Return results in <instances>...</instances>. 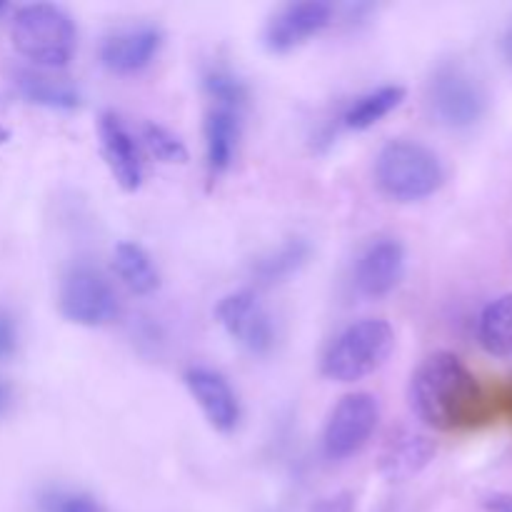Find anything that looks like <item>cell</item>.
I'll use <instances>...</instances> for the list:
<instances>
[{
  "mask_svg": "<svg viewBox=\"0 0 512 512\" xmlns=\"http://www.w3.org/2000/svg\"><path fill=\"white\" fill-rule=\"evenodd\" d=\"M410 405L430 428L460 430L478 423L485 400L478 380L458 355L435 353L415 370Z\"/></svg>",
  "mask_w": 512,
  "mask_h": 512,
  "instance_id": "1",
  "label": "cell"
},
{
  "mask_svg": "<svg viewBox=\"0 0 512 512\" xmlns=\"http://www.w3.org/2000/svg\"><path fill=\"white\" fill-rule=\"evenodd\" d=\"M10 38L23 58L45 70L65 68L75 53L73 20L63 8L50 3L15 10Z\"/></svg>",
  "mask_w": 512,
  "mask_h": 512,
  "instance_id": "2",
  "label": "cell"
},
{
  "mask_svg": "<svg viewBox=\"0 0 512 512\" xmlns=\"http://www.w3.org/2000/svg\"><path fill=\"white\" fill-rule=\"evenodd\" d=\"M395 350V330L380 318L348 325L323 355L320 370L333 383H358L388 363Z\"/></svg>",
  "mask_w": 512,
  "mask_h": 512,
  "instance_id": "3",
  "label": "cell"
},
{
  "mask_svg": "<svg viewBox=\"0 0 512 512\" xmlns=\"http://www.w3.org/2000/svg\"><path fill=\"white\" fill-rule=\"evenodd\" d=\"M445 173L438 155L413 140H393L375 160V183L398 203H418L443 185Z\"/></svg>",
  "mask_w": 512,
  "mask_h": 512,
  "instance_id": "4",
  "label": "cell"
},
{
  "mask_svg": "<svg viewBox=\"0 0 512 512\" xmlns=\"http://www.w3.org/2000/svg\"><path fill=\"white\" fill-rule=\"evenodd\" d=\"M428 105L440 125L450 130H468L485 115L488 93L468 65L445 60L430 75Z\"/></svg>",
  "mask_w": 512,
  "mask_h": 512,
  "instance_id": "5",
  "label": "cell"
},
{
  "mask_svg": "<svg viewBox=\"0 0 512 512\" xmlns=\"http://www.w3.org/2000/svg\"><path fill=\"white\" fill-rule=\"evenodd\" d=\"M58 308L65 320L85 328H98L118 315L113 285L93 265H73L60 280Z\"/></svg>",
  "mask_w": 512,
  "mask_h": 512,
  "instance_id": "6",
  "label": "cell"
},
{
  "mask_svg": "<svg viewBox=\"0 0 512 512\" xmlns=\"http://www.w3.org/2000/svg\"><path fill=\"white\" fill-rule=\"evenodd\" d=\"M380 420V405L370 393H350L330 413L323 433V450L330 460L358 455L373 438Z\"/></svg>",
  "mask_w": 512,
  "mask_h": 512,
  "instance_id": "7",
  "label": "cell"
},
{
  "mask_svg": "<svg viewBox=\"0 0 512 512\" xmlns=\"http://www.w3.org/2000/svg\"><path fill=\"white\" fill-rule=\"evenodd\" d=\"M225 333L253 355H265L275 345V325L265 305L253 290H238L225 295L215 308Z\"/></svg>",
  "mask_w": 512,
  "mask_h": 512,
  "instance_id": "8",
  "label": "cell"
},
{
  "mask_svg": "<svg viewBox=\"0 0 512 512\" xmlns=\"http://www.w3.org/2000/svg\"><path fill=\"white\" fill-rule=\"evenodd\" d=\"M333 23V5L323 0H305V3L285 5L265 28V48L270 53H290L303 45L320 30Z\"/></svg>",
  "mask_w": 512,
  "mask_h": 512,
  "instance_id": "9",
  "label": "cell"
},
{
  "mask_svg": "<svg viewBox=\"0 0 512 512\" xmlns=\"http://www.w3.org/2000/svg\"><path fill=\"white\" fill-rule=\"evenodd\" d=\"M163 48V33L153 25L115 30L100 45V60L110 73L133 75L148 68Z\"/></svg>",
  "mask_w": 512,
  "mask_h": 512,
  "instance_id": "10",
  "label": "cell"
},
{
  "mask_svg": "<svg viewBox=\"0 0 512 512\" xmlns=\"http://www.w3.org/2000/svg\"><path fill=\"white\" fill-rule=\"evenodd\" d=\"M98 135L105 165H108L115 183L125 193H135L143 183V160H140L138 143L130 135L128 125L115 113H103L98 123Z\"/></svg>",
  "mask_w": 512,
  "mask_h": 512,
  "instance_id": "11",
  "label": "cell"
},
{
  "mask_svg": "<svg viewBox=\"0 0 512 512\" xmlns=\"http://www.w3.org/2000/svg\"><path fill=\"white\" fill-rule=\"evenodd\" d=\"M405 273V250L398 240H378L355 265V288L365 298H385L400 285Z\"/></svg>",
  "mask_w": 512,
  "mask_h": 512,
  "instance_id": "12",
  "label": "cell"
},
{
  "mask_svg": "<svg viewBox=\"0 0 512 512\" xmlns=\"http://www.w3.org/2000/svg\"><path fill=\"white\" fill-rule=\"evenodd\" d=\"M185 385L218 433H233L240 423V403L228 380L210 368H190Z\"/></svg>",
  "mask_w": 512,
  "mask_h": 512,
  "instance_id": "13",
  "label": "cell"
},
{
  "mask_svg": "<svg viewBox=\"0 0 512 512\" xmlns=\"http://www.w3.org/2000/svg\"><path fill=\"white\" fill-rule=\"evenodd\" d=\"M243 113L233 108L210 105L205 115V165H208L210 180L220 178L233 165L238 153L240 125Z\"/></svg>",
  "mask_w": 512,
  "mask_h": 512,
  "instance_id": "14",
  "label": "cell"
},
{
  "mask_svg": "<svg viewBox=\"0 0 512 512\" xmlns=\"http://www.w3.org/2000/svg\"><path fill=\"white\" fill-rule=\"evenodd\" d=\"M15 88L28 103L50 110H75L80 105V93L65 78L50 75L45 70H18Z\"/></svg>",
  "mask_w": 512,
  "mask_h": 512,
  "instance_id": "15",
  "label": "cell"
},
{
  "mask_svg": "<svg viewBox=\"0 0 512 512\" xmlns=\"http://www.w3.org/2000/svg\"><path fill=\"white\" fill-rule=\"evenodd\" d=\"M433 453V443L425 435L403 430V433L390 438L383 460H380V470L390 480H405L418 473V470H423L430 463V458H433Z\"/></svg>",
  "mask_w": 512,
  "mask_h": 512,
  "instance_id": "16",
  "label": "cell"
},
{
  "mask_svg": "<svg viewBox=\"0 0 512 512\" xmlns=\"http://www.w3.org/2000/svg\"><path fill=\"white\" fill-rule=\"evenodd\" d=\"M113 268L125 288L135 295H150L158 290L160 275L153 260L140 245L118 243L113 250Z\"/></svg>",
  "mask_w": 512,
  "mask_h": 512,
  "instance_id": "17",
  "label": "cell"
},
{
  "mask_svg": "<svg viewBox=\"0 0 512 512\" xmlns=\"http://www.w3.org/2000/svg\"><path fill=\"white\" fill-rule=\"evenodd\" d=\"M478 338L490 355L512 360V293L493 300L478 320Z\"/></svg>",
  "mask_w": 512,
  "mask_h": 512,
  "instance_id": "18",
  "label": "cell"
},
{
  "mask_svg": "<svg viewBox=\"0 0 512 512\" xmlns=\"http://www.w3.org/2000/svg\"><path fill=\"white\" fill-rule=\"evenodd\" d=\"M405 100V88L403 85H383L378 90H370V93L360 95L343 115L345 128L350 130H368L375 123L385 118V115L393 113L400 103Z\"/></svg>",
  "mask_w": 512,
  "mask_h": 512,
  "instance_id": "19",
  "label": "cell"
},
{
  "mask_svg": "<svg viewBox=\"0 0 512 512\" xmlns=\"http://www.w3.org/2000/svg\"><path fill=\"white\" fill-rule=\"evenodd\" d=\"M310 258V245L303 238H290L288 243L280 245L278 250L268 253L265 258H260L255 263L253 275L258 278V283L263 285H275L288 280L290 275L298 273Z\"/></svg>",
  "mask_w": 512,
  "mask_h": 512,
  "instance_id": "20",
  "label": "cell"
},
{
  "mask_svg": "<svg viewBox=\"0 0 512 512\" xmlns=\"http://www.w3.org/2000/svg\"><path fill=\"white\" fill-rule=\"evenodd\" d=\"M203 88L208 93L210 105H220V108H233L243 113L248 105V88L243 80L223 63H215L205 70Z\"/></svg>",
  "mask_w": 512,
  "mask_h": 512,
  "instance_id": "21",
  "label": "cell"
},
{
  "mask_svg": "<svg viewBox=\"0 0 512 512\" xmlns=\"http://www.w3.org/2000/svg\"><path fill=\"white\" fill-rule=\"evenodd\" d=\"M140 140L148 148V153L160 163H188V148L183 145V140L170 133L168 128H163V125L145 123L143 130H140Z\"/></svg>",
  "mask_w": 512,
  "mask_h": 512,
  "instance_id": "22",
  "label": "cell"
},
{
  "mask_svg": "<svg viewBox=\"0 0 512 512\" xmlns=\"http://www.w3.org/2000/svg\"><path fill=\"white\" fill-rule=\"evenodd\" d=\"M45 512H105L88 495H48L43 500Z\"/></svg>",
  "mask_w": 512,
  "mask_h": 512,
  "instance_id": "23",
  "label": "cell"
},
{
  "mask_svg": "<svg viewBox=\"0 0 512 512\" xmlns=\"http://www.w3.org/2000/svg\"><path fill=\"white\" fill-rule=\"evenodd\" d=\"M18 350V323L5 308H0V363L13 358Z\"/></svg>",
  "mask_w": 512,
  "mask_h": 512,
  "instance_id": "24",
  "label": "cell"
},
{
  "mask_svg": "<svg viewBox=\"0 0 512 512\" xmlns=\"http://www.w3.org/2000/svg\"><path fill=\"white\" fill-rule=\"evenodd\" d=\"M310 512H355V503L348 493H338L315 503Z\"/></svg>",
  "mask_w": 512,
  "mask_h": 512,
  "instance_id": "25",
  "label": "cell"
},
{
  "mask_svg": "<svg viewBox=\"0 0 512 512\" xmlns=\"http://www.w3.org/2000/svg\"><path fill=\"white\" fill-rule=\"evenodd\" d=\"M10 405H13V388H10L8 383H3V380H0V418L8 413Z\"/></svg>",
  "mask_w": 512,
  "mask_h": 512,
  "instance_id": "26",
  "label": "cell"
},
{
  "mask_svg": "<svg viewBox=\"0 0 512 512\" xmlns=\"http://www.w3.org/2000/svg\"><path fill=\"white\" fill-rule=\"evenodd\" d=\"M500 50H503V58L512 65V25L508 30H505L503 40H500Z\"/></svg>",
  "mask_w": 512,
  "mask_h": 512,
  "instance_id": "27",
  "label": "cell"
},
{
  "mask_svg": "<svg viewBox=\"0 0 512 512\" xmlns=\"http://www.w3.org/2000/svg\"><path fill=\"white\" fill-rule=\"evenodd\" d=\"M3 138H8V133H5V130L0 128V140H3Z\"/></svg>",
  "mask_w": 512,
  "mask_h": 512,
  "instance_id": "28",
  "label": "cell"
},
{
  "mask_svg": "<svg viewBox=\"0 0 512 512\" xmlns=\"http://www.w3.org/2000/svg\"><path fill=\"white\" fill-rule=\"evenodd\" d=\"M5 10H8V5H5V3H0V13H5Z\"/></svg>",
  "mask_w": 512,
  "mask_h": 512,
  "instance_id": "29",
  "label": "cell"
},
{
  "mask_svg": "<svg viewBox=\"0 0 512 512\" xmlns=\"http://www.w3.org/2000/svg\"><path fill=\"white\" fill-rule=\"evenodd\" d=\"M510 512H512V510H510Z\"/></svg>",
  "mask_w": 512,
  "mask_h": 512,
  "instance_id": "30",
  "label": "cell"
}]
</instances>
